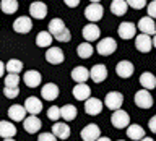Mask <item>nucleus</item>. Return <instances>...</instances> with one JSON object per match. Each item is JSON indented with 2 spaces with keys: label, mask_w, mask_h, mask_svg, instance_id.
<instances>
[{
  "label": "nucleus",
  "mask_w": 156,
  "mask_h": 141,
  "mask_svg": "<svg viewBox=\"0 0 156 141\" xmlns=\"http://www.w3.org/2000/svg\"><path fill=\"white\" fill-rule=\"evenodd\" d=\"M117 33H119V36H120L122 39H125V41L133 39V37L136 36V24L130 23V21H124V23L119 24Z\"/></svg>",
  "instance_id": "10"
},
{
  "label": "nucleus",
  "mask_w": 156,
  "mask_h": 141,
  "mask_svg": "<svg viewBox=\"0 0 156 141\" xmlns=\"http://www.w3.org/2000/svg\"><path fill=\"white\" fill-rule=\"evenodd\" d=\"M146 12H148V16L156 18V0H153V2H150L146 5Z\"/></svg>",
  "instance_id": "40"
},
{
  "label": "nucleus",
  "mask_w": 156,
  "mask_h": 141,
  "mask_svg": "<svg viewBox=\"0 0 156 141\" xmlns=\"http://www.w3.org/2000/svg\"><path fill=\"white\" fill-rule=\"evenodd\" d=\"M102 110V102L96 97H90V99L85 101V112L88 115H98Z\"/></svg>",
  "instance_id": "23"
},
{
  "label": "nucleus",
  "mask_w": 156,
  "mask_h": 141,
  "mask_svg": "<svg viewBox=\"0 0 156 141\" xmlns=\"http://www.w3.org/2000/svg\"><path fill=\"white\" fill-rule=\"evenodd\" d=\"M122 104H124V94L119 91H111V92H107L106 97H104V105L109 110L120 109Z\"/></svg>",
  "instance_id": "4"
},
{
  "label": "nucleus",
  "mask_w": 156,
  "mask_h": 141,
  "mask_svg": "<svg viewBox=\"0 0 156 141\" xmlns=\"http://www.w3.org/2000/svg\"><path fill=\"white\" fill-rule=\"evenodd\" d=\"M83 37H85V41L88 42H93V41H98L99 39V34H101V29L98 28V24L94 23H90V24H86L85 28H83Z\"/></svg>",
  "instance_id": "17"
},
{
  "label": "nucleus",
  "mask_w": 156,
  "mask_h": 141,
  "mask_svg": "<svg viewBox=\"0 0 156 141\" xmlns=\"http://www.w3.org/2000/svg\"><path fill=\"white\" fill-rule=\"evenodd\" d=\"M102 15H104V8H102V5L99 3H90L88 7L85 8V18L88 21H99L102 18Z\"/></svg>",
  "instance_id": "7"
},
{
  "label": "nucleus",
  "mask_w": 156,
  "mask_h": 141,
  "mask_svg": "<svg viewBox=\"0 0 156 141\" xmlns=\"http://www.w3.org/2000/svg\"><path fill=\"white\" fill-rule=\"evenodd\" d=\"M5 86H18L20 84V76L18 73H7V76L3 78Z\"/></svg>",
  "instance_id": "36"
},
{
  "label": "nucleus",
  "mask_w": 156,
  "mask_h": 141,
  "mask_svg": "<svg viewBox=\"0 0 156 141\" xmlns=\"http://www.w3.org/2000/svg\"><path fill=\"white\" fill-rule=\"evenodd\" d=\"M46 60L51 63V65H60V63L65 60V55H63L60 47H47L46 50Z\"/></svg>",
  "instance_id": "8"
},
{
  "label": "nucleus",
  "mask_w": 156,
  "mask_h": 141,
  "mask_svg": "<svg viewBox=\"0 0 156 141\" xmlns=\"http://www.w3.org/2000/svg\"><path fill=\"white\" fill-rule=\"evenodd\" d=\"M60 110H62V119L65 120V122H72V120L76 119L78 110H76V107L73 105V104H65V105H62Z\"/></svg>",
  "instance_id": "31"
},
{
  "label": "nucleus",
  "mask_w": 156,
  "mask_h": 141,
  "mask_svg": "<svg viewBox=\"0 0 156 141\" xmlns=\"http://www.w3.org/2000/svg\"><path fill=\"white\" fill-rule=\"evenodd\" d=\"M8 117H10V120H13V122H23L24 119H26V115L28 114V110H26V107H23V105H20V104H13V105H10V109H8Z\"/></svg>",
  "instance_id": "15"
},
{
  "label": "nucleus",
  "mask_w": 156,
  "mask_h": 141,
  "mask_svg": "<svg viewBox=\"0 0 156 141\" xmlns=\"http://www.w3.org/2000/svg\"><path fill=\"white\" fill-rule=\"evenodd\" d=\"M136 26H138V29L145 34H150V36H154L156 34V23H154V18H151V16L140 18Z\"/></svg>",
  "instance_id": "12"
},
{
  "label": "nucleus",
  "mask_w": 156,
  "mask_h": 141,
  "mask_svg": "<svg viewBox=\"0 0 156 141\" xmlns=\"http://www.w3.org/2000/svg\"><path fill=\"white\" fill-rule=\"evenodd\" d=\"M16 135V126L8 120H2L0 122V136L2 138H13Z\"/></svg>",
  "instance_id": "26"
},
{
  "label": "nucleus",
  "mask_w": 156,
  "mask_h": 141,
  "mask_svg": "<svg viewBox=\"0 0 156 141\" xmlns=\"http://www.w3.org/2000/svg\"><path fill=\"white\" fill-rule=\"evenodd\" d=\"M140 84L145 88V89H154L156 88V76L151 71H145L141 73L140 76Z\"/></svg>",
  "instance_id": "29"
},
{
  "label": "nucleus",
  "mask_w": 156,
  "mask_h": 141,
  "mask_svg": "<svg viewBox=\"0 0 156 141\" xmlns=\"http://www.w3.org/2000/svg\"><path fill=\"white\" fill-rule=\"evenodd\" d=\"M135 47H136L138 52L148 53L151 49H153V39H151L150 34L141 33V34H138V36H135Z\"/></svg>",
  "instance_id": "6"
},
{
  "label": "nucleus",
  "mask_w": 156,
  "mask_h": 141,
  "mask_svg": "<svg viewBox=\"0 0 156 141\" xmlns=\"http://www.w3.org/2000/svg\"><path fill=\"white\" fill-rule=\"evenodd\" d=\"M127 3H129V7L130 8H135V10H141V8H145L146 5V0H127Z\"/></svg>",
  "instance_id": "38"
},
{
  "label": "nucleus",
  "mask_w": 156,
  "mask_h": 141,
  "mask_svg": "<svg viewBox=\"0 0 156 141\" xmlns=\"http://www.w3.org/2000/svg\"><path fill=\"white\" fill-rule=\"evenodd\" d=\"M29 15L36 19H44L47 16V5L42 0H36L29 5Z\"/></svg>",
  "instance_id": "9"
},
{
  "label": "nucleus",
  "mask_w": 156,
  "mask_h": 141,
  "mask_svg": "<svg viewBox=\"0 0 156 141\" xmlns=\"http://www.w3.org/2000/svg\"><path fill=\"white\" fill-rule=\"evenodd\" d=\"M153 47L156 49V34H154V37H153Z\"/></svg>",
  "instance_id": "46"
},
{
  "label": "nucleus",
  "mask_w": 156,
  "mask_h": 141,
  "mask_svg": "<svg viewBox=\"0 0 156 141\" xmlns=\"http://www.w3.org/2000/svg\"><path fill=\"white\" fill-rule=\"evenodd\" d=\"M24 107H26L28 114L39 115V112L42 110V102H41V99H37L36 96H29L28 99L24 101Z\"/></svg>",
  "instance_id": "21"
},
{
  "label": "nucleus",
  "mask_w": 156,
  "mask_h": 141,
  "mask_svg": "<svg viewBox=\"0 0 156 141\" xmlns=\"http://www.w3.org/2000/svg\"><path fill=\"white\" fill-rule=\"evenodd\" d=\"M60 117H62V110H60V107H57V105L49 107V110H47V119H49V120L57 122L58 119H60Z\"/></svg>",
  "instance_id": "35"
},
{
  "label": "nucleus",
  "mask_w": 156,
  "mask_h": 141,
  "mask_svg": "<svg viewBox=\"0 0 156 141\" xmlns=\"http://www.w3.org/2000/svg\"><path fill=\"white\" fill-rule=\"evenodd\" d=\"M58 94H60V91H58V86L55 83H47L41 89V97L46 101H55L58 97Z\"/></svg>",
  "instance_id": "14"
},
{
  "label": "nucleus",
  "mask_w": 156,
  "mask_h": 141,
  "mask_svg": "<svg viewBox=\"0 0 156 141\" xmlns=\"http://www.w3.org/2000/svg\"><path fill=\"white\" fill-rule=\"evenodd\" d=\"M88 78H91L90 76V70H88L86 67H75L72 70V80L75 81V83H86Z\"/></svg>",
  "instance_id": "25"
},
{
  "label": "nucleus",
  "mask_w": 156,
  "mask_h": 141,
  "mask_svg": "<svg viewBox=\"0 0 156 141\" xmlns=\"http://www.w3.org/2000/svg\"><path fill=\"white\" fill-rule=\"evenodd\" d=\"M3 94H5V97H8V99H15V97H18V94H20V88L18 86H5Z\"/></svg>",
  "instance_id": "37"
},
{
  "label": "nucleus",
  "mask_w": 156,
  "mask_h": 141,
  "mask_svg": "<svg viewBox=\"0 0 156 141\" xmlns=\"http://www.w3.org/2000/svg\"><path fill=\"white\" fill-rule=\"evenodd\" d=\"M119 141H124V139H119Z\"/></svg>",
  "instance_id": "49"
},
{
  "label": "nucleus",
  "mask_w": 156,
  "mask_h": 141,
  "mask_svg": "<svg viewBox=\"0 0 156 141\" xmlns=\"http://www.w3.org/2000/svg\"><path fill=\"white\" fill-rule=\"evenodd\" d=\"M140 141H154V139L153 138H146V136H145V138H141Z\"/></svg>",
  "instance_id": "45"
},
{
  "label": "nucleus",
  "mask_w": 156,
  "mask_h": 141,
  "mask_svg": "<svg viewBox=\"0 0 156 141\" xmlns=\"http://www.w3.org/2000/svg\"><path fill=\"white\" fill-rule=\"evenodd\" d=\"M127 138L133 141H140L141 138H145V130L140 125H129L127 126Z\"/></svg>",
  "instance_id": "28"
},
{
  "label": "nucleus",
  "mask_w": 156,
  "mask_h": 141,
  "mask_svg": "<svg viewBox=\"0 0 156 141\" xmlns=\"http://www.w3.org/2000/svg\"><path fill=\"white\" fill-rule=\"evenodd\" d=\"M23 70V63L21 60H16V58H10L7 62V73H20Z\"/></svg>",
  "instance_id": "34"
},
{
  "label": "nucleus",
  "mask_w": 156,
  "mask_h": 141,
  "mask_svg": "<svg viewBox=\"0 0 156 141\" xmlns=\"http://www.w3.org/2000/svg\"><path fill=\"white\" fill-rule=\"evenodd\" d=\"M117 50V42L114 41L112 37H102L96 46V52L102 57H107V55H112Z\"/></svg>",
  "instance_id": "3"
},
{
  "label": "nucleus",
  "mask_w": 156,
  "mask_h": 141,
  "mask_svg": "<svg viewBox=\"0 0 156 141\" xmlns=\"http://www.w3.org/2000/svg\"><path fill=\"white\" fill-rule=\"evenodd\" d=\"M90 2H91V3H99L101 0H90Z\"/></svg>",
  "instance_id": "47"
},
{
  "label": "nucleus",
  "mask_w": 156,
  "mask_h": 141,
  "mask_svg": "<svg viewBox=\"0 0 156 141\" xmlns=\"http://www.w3.org/2000/svg\"><path fill=\"white\" fill-rule=\"evenodd\" d=\"M111 123L114 128L117 130H124L129 126L130 123V115H129V112H125V110H122V109H117L112 112V115H111Z\"/></svg>",
  "instance_id": "2"
},
{
  "label": "nucleus",
  "mask_w": 156,
  "mask_h": 141,
  "mask_svg": "<svg viewBox=\"0 0 156 141\" xmlns=\"http://www.w3.org/2000/svg\"><path fill=\"white\" fill-rule=\"evenodd\" d=\"M127 8H129L127 0H112L111 2V12L115 16H124L127 13Z\"/></svg>",
  "instance_id": "27"
},
{
  "label": "nucleus",
  "mask_w": 156,
  "mask_h": 141,
  "mask_svg": "<svg viewBox=\"0 0 156 141\" xmlns=\"http://www.w3.org/2000/svg\"><path fill=\"white\" fill-rule=\"evenodd\" d=\"M63 3L67 5V7H70V8H75L80 5V0H63Z\"/></svg>",
  "instance_id": "42"
},
{
  "label": "nucleus",
  "mask_w": 156,
  "mask_h": 141,
  "mask_svg": "<svg viewBox=\"0 0 156 141\" xmlns=\"http://www.w3.org/2000/svg\"><path fill=\"white\" fill-rule=\"evenodd\" d=\"M101 136V130L96 123H90L81 130V139L83 141H96Z\"/></svg>",
  "instance_id": "13"
},
{
  "label": "nucleus",
  "mask_w": 156,
  "mask_h": 141,
  "mask_svg": "<svg viewBox=\"0 0 156 141\" xmlns=\"http://www.w3.org/2000/svg\"><path fill=\"white\" fill-rule=\"evenodd\" d=\"M13 29L20 34H28L33 29V21L29 16H20L13 21Z\"/></svg>",
  "instance_id": "11"
},
{
  "label": "nucleus",
  "mask_w": 156,
  "mask_h": 141,
  "mask_svg": "<svg viewBox=\"0 0 156 141\" xmlns=\"http://www.w3.org/2000/svg\"><path fill=\"white\" fill-rule=\"evenodd\" d=\"M5 71H7V63L0 62V75H2V76H5Z\"/></svg>",
  "instance_id": "43"
},
{
  "label": "nucleus",
  "mask_w": 156,
  "mask_h": 141,
  "mask_svg": "<svg viewBox=\"0 0 156 141\" xmlns=\"http://www.w3.org/2000/svg\"><path fill=\"white\" fill-rule=\"evenodd\" d=\"M37 141H57V136L51 133V131H46V133H41L39 135Z\"/></svg>",
  "instance_id": "39"
},
{
  "label": "nucleus",
  "mask_w": 156,
  "mask_h": 141,
  "mask_svg": "<svg viewBox=\"0 0 156 141\" xmlns=\"http://www.w3.org/2000/svg\"><path fill=\"white\" fill-rule=\"evenodd\" d=\"M0 8L5 15H13L18 10V0H2L0 2Z\"/></svg>",
  "instance_id": "33"
},
{
  "label": "nucleus",
  "mask_w": 156,
  "mask_h": 141,
  "mask_svg": "<svg viewBox=\"0 0 156 141\" xmlns=\"http://www.w3.org/2000/svg\"><path fill=\"white\" fill-rule=\"evenodd\" d=\"M52 39H54V36L51 34V31H41L36 37V46L37 47H51Z\"/></svg>",
  "instance_id": "30"
},
{
  "label": "nucleus",
  "mask_w": 156,
  "mask_h": 141,
  "mask_svg": "<svg viewBox=\"0 0 156 141\" xmlns=\"http://www.w3.org/2000/svg\"><path fill=\"white\" fill-rule=\"evenodd\" d=\"M3 141H15L13 138H3Z\"/></svg>",
  "instance_id": "48"
},
{
  "label": "nucleus",
  "mask_w": 156,
  "mask_h": 141,
  "mask_svg": "<svg viewBox=\"0 0 156 141\" xmlns=\"http://www.w3.org/2000/svg\"><path fill=\"white\" fill-rule=\"evenodd\" d=\"M91 96V89L86 83H76V86L73 88V97L76 101H86Z\"/></svg>",
  "instance_id": "22"
},
{
  "label": "nucleus",
  "mask_w": 156,
  "mask_h": 141,
  "mask_svg": "<svg viewBox=\"0 0 156 141\" xmlns=\"http://www.w3.org/2000/svg\"><path fill=\"white\" fill-rule=\"evenodd\" d=\"M90 76L94 83H102L107 78V68L102 63H96L94 67L90 70Z\"/></svg>",
  "instance_id": "19"
},
{
  "label": "nucleus",
  "mask_w": 156,
  "mask_h": 141,
  "mask_svg": "<svg viewBox=\"0 0 156 141\" xmlns=\"http://www.w3.org/2000/svg\"><path fill=\"white\" fill-rule=\"evenodd\" d=\"M148 128L153 131V133H156V115L150 119V122H148Z\"/></svg>",
  "instance_id": "41"
},
{
  "label": "nucleus",
  "mask_w": 156,
  "mask_h": 141,
  "mask_svg": "<svg viewBox=\"0 0 156 141\" xmlns=\"http://www.w3.org/2000/svg\"><path fill=\"white\" fill-rule=\"evenodd\" d=\"M93 52H94V47H93L91 42H88V41L80 44V46L76 47V53L80 58H90L93 55Z\"/></svg>",
  "instance_id": "32"
},
{
  "label": "nucleus",
  "mask_w": 156,
  "mask_h": 141,
  "mask_svg": "<svg viewBox=\"0 0 156 141\" xmlns=\"http://www.w3.org/2000/svg\"><path fill=\"white\" fill-rule=\"evenodd\" d=\"M135 105L140 107V109H150L151 105H153V96L150 94V89H140L135 92Z\"/></svg>",
  "instance_id": "5"
},
{
  "label": "nucleus",
  "mask_w": 156,
  "mask_h": 141,
  "mask_svg": "<svg viewBox=\"0 0 156 141\" xmlns=\"http://www.w3.org/2000/svg\"><path fill=\"white\" fill-rule=\"evenodd\" d=\"M41 126H42V122L37 119L36 115H29L26 117V119L23 120V128L28 131V133H37L39 130H41Z\"/></svg>",
  "instance_id": "18"
},
{
  "label": "nucleus",
  "mask_w": 156,
  "mask_h": 141,
  "mask_svg": "<svg viewBox=\"0 0 156 141\" xmlns=\"http://www.w3.org/2000/svg\"><path fill=\"white\" fill-rule=\"evenodd\" d=\"M23 81L28 88H37L42 81V76L37 70H28L23 76Z\"/></svg>",
  "instance_id": "16"
},
{
  "label": "nucleus",
  "mask_w": 156,
  "mask_h": 141,
  "mask_svg": "<svg viewBox=\"0 0 156 141\" xmlns=\"http://www.w3.org/2000/svg\"><path fill=\"white\" fill-rule=\"evenodd\" d=\"M52 133L57 136L58 139H67L70 138V126H68L67 123H62V122H55V123L52 125Z\"/></svg>",
  "instance_id": "24"
},
{
  "label": "nucleus",
  "mask_w": 156,
  "mask_h": 141,
  "mask_svg": "<svg viewBox=\"0 0 156 141\" xmlns=\"http://www.w3.org/2000/svg\"><path fill=\"white\" fill-rule=\"evenodd\" d=\"M115 71H117V75H119L120 78H130L132 75H133V71H135V67H133V63L129 62V60H122L117 63V67H115Z\"/></svg>",
  "instance_id": "20"
},
{
  "label": "nucleus",
  "mask_w": 156,
  "mask_h": 141,
  "mask_svg": "<svg viewBox=\"0 0 156 141\" xmlns=\"http://www.w3.org/2000/svg\"><path fill=\"white\" fill-rule=\"evenodd\" d=\"M49 31L54 36V39H57L58 42H68L72 39V33L70 29L65 26V23L60 18H54L49 23Z\"/></svg>",
  "instance_id": "1"
},
{
  "label": "nucleus",
  "mask_w": 156,
  "mask_h": 141,
  "mask_svg": "<svg viewBox=\"0 0 156 141\" xmlns=\"http://www.w3.org/2000/svg\"><path fill=\"white\" fill-rule=\"evenodd\" d=\"M96 141H111V139L107 138V136H99V138H98Z\"/></svg>",
  "instance_id": "44"
}]
</instances>
